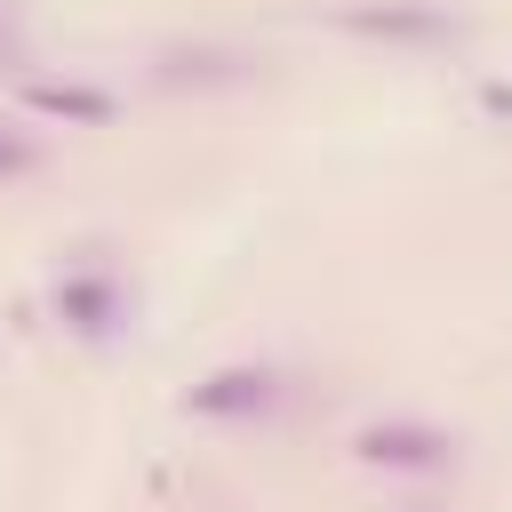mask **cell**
Returning <instances> with one entry per match:
<instances>
[{
	"instance_id": "cell-1",
	"label": "cell",
	"mask_w": 512,
	"mask_h": 512,
	"mask_svg": "<svg viewBox=\"0 0 512 512\" xmlns=\"http://www.w3.org/2000/svg\"><path fill=\"white\" fill-rule=\"evenodd\" d=\"M336 24L360 32V40H400V48H448V40H464V16L448 0H344Z\"/></svg>"
},
{
	"instance_id": "cell-2",
	"label": "cell",
	"mask_w": 512,
	"mask_h": 512,
	"mask_svg": "<svg viewBox=\"0 0 512 512\" xmlns=\"http://www.w3.org/2000/svg\"><path fill=\"white\" fill-rule=\"evenodd\" d=\"M280 400H288L280 368H216V376H200V384L184 392V416H216V424H256V416H272Z\"/></svg>"
},
{
	"instance_id": "cell-3",
	"label": "cell",
	"mask_w": 512,
	"mask_h": 512,
	"mask_svg": "<svg viewBox=\"0 0 512 512\" xmlns=\"http://www.w3.org/2000/svg\"><path fill=\"white\" fill-rule=\"evenodd\" d=\"M352 448H360V464H384V472H456V456H464L456 432H440V424H400V416H392V424H368Z\"/></svg>"
},
{
	"instance_id": "cell-4",
	"label": "cell",
	"mask_w": 512,
	"mask_h": 512,
	"mask_svg": "<svg viewBox=\"0 0 512 512\" xmlns=\"http://www.w3.org/2000/svg\"><path fill=\"white\" fill-rule=\"evenodd\" d=\"M128 312H136V304H128L120 280H104V272H56V320H64L72 336H96V344H104V336L128 328Z\"/></svg>"
},
{
	"instance_id": "cell-5",
	"label": "cell",
	"mask_w": 512,
	"mask_h": 512,
	"mask_svg": "<svg viewBox=\"0 0 512 512\" xmlns=\"http://www.w3.org/2000/svg\"><path fill=\"white\" fill-rule=\"evenodd\" d=\"M152 80L160 88H240V80H256V56H240V48H160Z\"/></svg>"
},
{
	"instance_id": "cell-6",
	"label": "cell",
	"mask_w": 512,
	"mask_h": 512,
	"mask_svg": "<svg viewBox=\"0 0 512 512\" xmlns=\"http://www.w3.org/2000/svg\"><path fill=\"white\" fill-rule=\"evenodd\" d=\"M24 104L48 112V120H80V128H104L120 112V96L96 88V80H24Z\"/></svg>"
},
{
	"instance_id": "cell-7",
	"label": "cell",
	"mask_w": 512,
	"mask_h": 512,
	"mask_svg": "<svg viewBox=\"0 0 512 512\" xmlns=\"http://www.w3.org/2000/svg\"><path fill=\"white\" fill-rule=\"evenodd\" d=\"M32 168H40V144H32L24 128L0 120V176H32Z\"/></svg>"
},
{
	"instance_id": "cell-8",
	"label": "cell",
	"mask_w": 512,
	"mask_h": 512,
	"mask_svg": "<svg viewBox=\"0 0 512 512\" xmlns=\"http://www.w3.org/2000/svg\"><path fill=\"white\" fill-rule=\"evenodd\" d=\"M16 64H24V40H16L8 24H0V72H16Z\"/></svg>"
},
{
	"instance_id": "cell-9",
	"label": "cell",
	"mask_w": 512,
	"mask_h": 512,
	"mask_svg": "<svg viewBox=\"0 0 512 512\" xmlns=\"http://www.w3.org/2000/svg\"><path fill=\"white\" fill-rule=\"evenodd\" d=\"M0 16H8V0H0Z\"/></svg>"
}]
</instances>
